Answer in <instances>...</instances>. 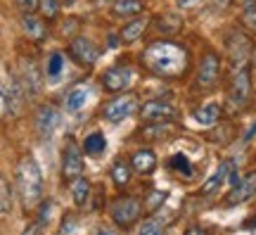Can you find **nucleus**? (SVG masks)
<instances>
[{"label":"nucleus","mask_w":256,"mask_h":235,"mask_svg":"<svg viewBox=\"0 0 256 235\" xmlns=\"http://www.w3.org/2000/svg\"><path fill=\"white\" fill-rule=\"evenodd\" d=\"M188 60L190 55L183 46L171 43V41H156L150 43L142 53V64L156 76L166 79H178L188 72Z\"/></svg>","instance_id":"obj_1"},{"label":"nucleus","mask_w":256,"mask_h":235,"mask_svg":"<svg viewBox=\"0 0 256 235\" xmlns=\"http://www.w3.org/2000/svg\"><path fill=\"white\" fill-rule=\"evenodd\" d=\"M14 183H17L19 199L26 211L40 204L43 199V173L38 169V164L34 157H22L14 171Z\"/></svg>","instance_id":"obj_2"},{"label":"nucleus","mask_w":256,"mask_h":235,"mask_svg":"<svg viewBox=\"0 0 256 235\" xmlns=\"http://www.w3.org/2000/svg\"><path fill=\"white\" fill-rule=\"evenodd\" d=\"M140 211H142L140 202L130 195H121L112 202V218L119 228H130L140 218Z\"/></svg>","instance_id":"obj_3"},{"label":"nucleus","mask_w":256,"mask_h":235,"mask_svg":"<svg viewBox=\"0 0 256 235\" xmlns=\"http://www.w3.org/2000/svg\"><path fill=\"white\" fill-rule=\"evenodd\" d=\"M136 112H138V98L133 95V93H126V95H119V98L110 100L102 114H104V119H107V121H112V124H119V121H124L126 117L136 114Z\"/></svg>","instance_id":"obj_4"},{"label":"nucleus","mask_w":256,"mask_h":235,"mask_svg":"<svg viewBox=\"0 0 256 235\" xmlns=\"http://www.w3.org/2000/svg\"><path fill=\"white\" fill-rule=\"evenodd\" d=\"M176 114H178L176 107L171 102H164V100H150L140 109V119L145 124H164V121L176 119Z\"/></svg>","instance_id":"obj_5"},{"label":"nucleus","mask_w":256,"mask_h":235,"mask_svg":"<svg viewBox=\"0 0 256 235\" xmlns=\"http://www.w3.org/2000/svg\"><path fill=\"white\" fill-rule=\"evenodd\" d=\"M133 79H136V72L130 67L119 64V67H112V69H107V72L102 74V86H104V91H110V93H121L130 86Z\"/></svg>","instance_id":"obj_6"},{"label":"nucleus","mask_w":256,"mask_h":235,"mask_svg":"<svg viewBox=\"0 0 256 235\" xmlns=\"http://www.w3.org/2000/svg\"><path fill=\"white\" fill-rule=\"evenodd\" d=\"M69 53L81 67H90L100 60V48L95 46L90 38H74L69 43Z\"/></svg>","instance_id":"obj_7"},{"label":"nucleus","mask_w":256,"mask_h":235,"mask_svg":"<svg viewBox=\"0 0 256 235\" xmlns=\"http://www.w3.org/2000/svg\"><path fill=\"white\" fill-rule=\"evenodd\" d=\"M83 154L76 143H66L62 152V176L64 178H76L83 173Z\"/></svg>","instance_id":"obj_8"},{"label":"nucleus","mask_w":256,"mask_h":235,"mask_svg":"<svg viewBox=\"0 0 256 235\" xmlns=\"http://www.w3.org/2000/svg\"><path fill=\"white\" fill-rule=\"evenodd\" d=\"M249 95H252V79H249V69L247 67H240V72L235 74V81L230 88V100L235 107H244L247 105Z\"/></svg>","instance_id":"obj_9"},{"label":"nucleus","mask_w":256,"mask_h":235,"mask_svg":"<svg viewBox=\"0 0 256 235\" xmlns=\"http://www.w3.org/2000/svg\"><path fill=\"white\" fill-rule=\"evenodd\" d=\"M218 72H220V60L216 53H206L200 62V74H197V83L202 88H209L218 81Z\"/></svg>","instance_id":"obj_10"},{"label":"nucleus","mask_w":256,"mask_h":235,"mask_svg":"<svg viewBox=\"0 0 256 235\" xmlns=\"http://www.w3.org/2000/svg\"><path fill=\"white\" fill-rule=\"evenodd\" d=\"M57 124H60V112L55 107L46 105V107H40L36 112V128L40 136H52Z\"/></svg>","instance_id":"obj_11"},{"label":"nucleus","mask_w":256,"mask_h":235,"mask_svg":"<svg viewBox=\"0 0 256 235\" xmlns=\"http://www.w3.org/2000/svg\"><path fill=\"white\" fill-rule=\"evenodd\" d=\"M256 195V173H249L247 178H242L238 185H232V192L228 195V204H240L244 199Z\"/></svg>","instance_id":"obj_12"},{"label":"nucleus","mask_w":256,"mask_h":235,"mask_svg":"<svg viewBox=\"0 0 256 235\" xmlns=\"http://www.w3.org/2000/svg\"><path fill=\"white\" fill-rule=\"evenodd\" d=\"M22 27H24V34H26L31 41H43V38L48 36L46 22H43L40 17H36L34 12L24 15V19H22Z\"/></svg>","instance_id":"obj_13"},{"label":"nucleus","mask_w":256,"mask_h":235,"mask_svg":"<svg viewBox=\"0 0 256 235\" xmlns=\"http://www.w3.org/2000/svg\"><path fill=\"white\" fill-rule=\"evenodd\" d=\"M130 166L140 173H152L156 166V154L152 150H138L130 159Z\"/></svg>","instance_id":"obj_14"},{"label":"nucleus","mask_w":256,"mask_h":235,"mask_svg":"<svg viewBox=\"0 0 256 235\" xmlns=\"http://www.w3.org/2000/svg\"><path fill=\"white\" fill-rule=\"evenodd\" d=\"M220 117V107L216 102H206V105H202L200 109H194V121L202 124V126H214Z\"/></svg>","instance_id":"obj_15"},{"label":"nucleus","mask_w":256,"mask_h":235,"mask_svg":"<svg viewBox=\"0 0 256 235\" xmlns=\"http://www.w3.org/2000/svg\"><path fill=\"white\" fill-rule=\"evenodd\" d=\"M112 12L116 17H136L142 12V0H114Z\"/></svg>","instance_id":"obj_16"},{"label":"nucleus","mask_w":256,"mask_h":235,"mask_svg":"<svg viewBox=\"0 0 256 235\" xmlns=\"http://www.w3.org/2000/svg\"><path fill=\"white\" fill-rule=\"evenodd\" d=\"M145 27H147V19L145 17L130 19L126 27L121 29V41H126V43H133V41H138V38L142 36Z\"/></svg>","instance_id":"obj_17"},{"label":"nucleus","mask_w":256,"mask_h":235,"mask_svg":"<svg viewBox=\"0 0 256 235\" xmlns=\"http://www.w3.org/2000/svg\"><path fill=\"white\" fill-rule=\"evenodd\" d=\"M230 166H232V162L220 164V169H218V171L214 173V176H211L209 181H206L204 185H202V195H214V192L218 190V185L223 183V178H226V176L230 173Z\"/></svg>","instance_id":"obj_18"},{"label":"nucleus","mask_w":256,"mask_h":235,"mask_svg":"<svg viewBox=\"0 0 256 235\" xmlns=\"http://www.w3.org/2000/svg\"><path fill=\"white\" fill-rule=\"evenodd\" d=\"M72 197L78 207H83L88 202V197H90V183L81 178V176H76V181L72 183Z\"/></svg>","instance_id":"obj_19"},{"label":"nucleus","mask_w":256,"mask_h":235,"mask_svg":"<svg viewBox=\"0 0 256 235\" xmlns=\"http://www.w3.org/2000/svg\"><path fill=\"white\" fill-rule=\"evenodd\" d=\"M112 178H114V183L116 185H126L128 181H130V164L124 162V159H116V162L112 164Z\"/></svg>","instance_id":"obj_20"},{"label":"nucleus","mask_w":256,"mask_h":235,"mask_svg":"<svg viewBox=\"0 0 256 235\" xmlns=\"http://www.w3.org/2000/svg\"><path fill=\"white\" fill-rule=\"evenodd\" d=\"M88 100V88H74L66 93V109L69 112H78Z\"/></svg>","instance_id":"obj_21"},{"label":"nucleus","mask_w":256,"mask_h":235,"mask_svg":"<svg viewBox=\"0 0 256 235\" xmlns=\"http://www.w3.org/2000/svg\"><path fill=\"white\" fill-rule=\"evenodd\" d=\"M104 136H102L100 131H95V133H88V138H86V143H83V150L88 154H100L102 150H104Z\"/></svg>","instance_id":"obj_22"},{"label":"nucleus","mask_w":256,"mask_h":235,"mask_svg":"<svg viewBox=\"0 0 256 235\" xmlns=\"http://www.w3.org/2000/svg\"><path fill=\"white\" fill-rule=\"evenodd\" d=\"M242 24L249 31H256V0H244V5H242Z\"/></svg>","instance_id":"obj_23"},{"label":"nucleus","mask_w":256,"mask_h":235,"mask_svg":"<svg viewBox=\"0 0 256 235\" xmlns=\"http://www.w3.org/2000/svg\"><path fill=\"white\" fill-rule=\"evenodd\" d=\"M62 69H64V57H62V53H52L50 57H48V67H46L48 76H50V79H57V76L62 74Z\"/></svg>","instance_id":"obj_24"},{"label":"nucleus","mask_w":256,"mask_h":235,"mask_svg":"<svg viewBox=\"0 0 256 235\" xmlns=\"http://www.w3.org/2000/svg\"><path fill=\"white\" fill-rule=\"evenodd\" d=\"M156 29L162 34H176L180 29V19L174 17V15H166V17H159L156 19Z\"/></svg>","instance_id":"obj_25"},{"label":"nucleus","mask_w":256,"mask_h":235,"mask_svg":"<svg viewBox=\"0 0 256 235\" xmlns=\"http://www.w3.org/2000/svg\"><path fill=\"white\" fill-rule=\"evenodd\" d=\"M10 209H12V192H10L8 181L0 176V216L8 214Z\"/></svg>","instance_id":"obj_26"},{"label":"nucleus","mask_w":256,"mask_h":235,"mask_svg":"<svg viewBox=\"0 0 256 235\" xmlns=\"http://www.w3.org/2000/svg\"><path fill=\"white\" fill-rule=\"evenodd\" d=\"M38 10H40V15L48 19H55L60 15V0H40L38 3Z\"/></svg>","instance_id":"obj_27"},{"label":"nucleus","mask_w":256,"mask_h":235,"mask_svg":"<svg viewBox=\"0 0 256 235\" xmlns=\"http://www.w3.org/2000/svg\"><path fill=\"white\" fill-rule=\"evenodd\" d=\"M171 169L185 173V176H190V173H192V164L188 162V157H185V154H174V159H171Z\"/></svg>","instance_id":"obj_28"},{"label":"nucleus","mask_w":256,"mask_h":235,"mask_svg":"<svg viewBox=\"0 0 256 235\" xmlns=\"http://www.w3.org/2000/svg\"><path fill=\"white\" fill-rule=\"evenodd\" d=\"M164 230V226H162V221H154V218H150V221H145L142 226H140V233L142 235H156Z\"/></svg>","instance_id":"obj_29"},{"label":"nucleus","mask_w":256,"mask_h":235,"mask_svg":"<svg viewBox=\"0 0 256 235\" xmlns=\"http://www.w3.org/2000/svg\"><path fill=\"white\" fill-rule=\"evenodd\" d=\"M164 199H166V195L164 192H159V190H154V192H152V195H150V199H147V211H154L156 207H159V204H164Z\"/></svg>","instance_id":"obj_30"},{"label":"nucleus","mask_w":256,"mask_h":235,"mask_svg":"<svg viewBox=\"0 0 256 235\" xmlns=\"http://www.w3.org/2000/svg\"><path fill=\"white\" fill-rule=\"evenodd\" d=\"M14 3H17V8L22 10L24 15H28V12H36L40 0H14Z\"/></svg>","instance_id":"obj_31"},{"label":"nucleus","mask_w":256,"mask_h":235,"mask_svg":"<svg viewBox=\"0 0 256 235\" xmlns=\"http://www.w3.org/2000/svg\"><path fill=\"white\" fill-rule=\"evenodd\" d=\"M8 109H10V102H8V98H5V93L0 91V119L8 114Z\"/></svg>","instance_id":"obj_32"},{"label":"nucleus","mask_w":256,"mask_h":235,"mask_svg":"<svg viewBox=\"0 0 256 235\" xmlns=\"http://www.w3.org/2000/svg\"><path fill=\"white\" fill-rule=\"evenodd\" d=\"M69 228H74V221H69V218H64V226H62V233H66Z\"/></svg>","instance_id":"obj_33"},{"label":"nucleus","mask_w":256,"mask_h":235,"mask_svg":"<svg viewBox=\"0 0 256 235\" xmlns=\"http://www.w3.org/2000/svg\"><path fill=\"white\" fill-rule=\"evenodd\" d=\"M180 8H188V5H192V3H197V0H176Z\"/></svg>","instance_id":"obj_34"},{"label":"nucleus","mask_w":256,"mask_h":235,"mask_svg":"<svg viewBox=\"0 0 256 235\" xmlns=\"http://www.w3.org/2000/svg\"><path fill=\"white\" fill-rule=\"evenodd\" d=\"M107 43H110V48H116V43H119V38H116V36H110V38H107Z\"/></svg>","instance_id":"obj_35"},{"label":"nucleus","mask_w":256,"mask_h":235,"mask_svg":"<svg viewBox=\"0 0 256 235\" xmlns=\"http://www.w3.org/2000/svg\"><path fill=\"white\" fill-rule=\"evenodd\" d=\"M64 3H66V5H72V3H76V0H64Z\"/></svg>","instance_id":"obj_36"}]
</instances>
